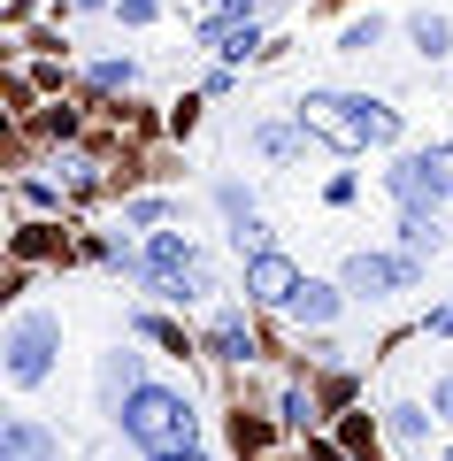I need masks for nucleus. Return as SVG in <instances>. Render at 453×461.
Returning a JSON list of instances; mask_svg holds the SVG:
<instances>
[{
    "label": "nucleus",
    "mask_w": 453,
    "mask_h": 461,
    "mask_svg": "<svg viewBox=\"0 0 453 461\" xmlns=\"http://www.w3.org/2000/svg\"><path fill=\"white\" fill-rule=\"evenodd\" d=\"M131 77H139V62H93V85H100V93H115V85H131Z\"/></svg>",
    "instance_id": "obj_17"
},
{
    "label": "nucleus",
    "mask_w": 453,
    "mask_h": 461,
    "mask_svg": "<svg viewBox=\"0 0 453 461\" xmlns=\"http://www.w3.org/2000/svg\"><path fill=\"white\" fill-rule=\"evenodd\" d=\"M54 346H62V323H54V315L23 308L16 323H8V384H16V393L47 384V369H54Z\"/></svg>",
    "instance_id": "obj_3"
},
{
    "label": "nucleus",
    "mask_w": 453,
    "mask_h": 461,
    "mask_svg": "<svg viewBox=\"0 0 453 461\" xmlns=\"http://www.w3.org/2000/svg\"><path fill=\"white\" fill-rule=\"evenodd\" d=\"M407 39H415V54H422V62H446V54H453V23H446V16H430V8H422V16L407 23Z\"/></svg>",
    "instance_id": "obj_10"
},
{
    "label": "nucleus",
    "mask_w": 453,
    "mask_h": 461,
    "mask_svg": "<svg viewBox=\"0 0 453 461\" xmlns=\"http://www.w3.org/2000/svg\"><path fill=\"white\" fill-rule=\"evenodd\" d=\"M430 330H453V300H446V308H430Z\"/></svg>",
    "instance_id": "obj_22"
},
{
    "label": "nucleus",
    "mask_w": 453,
    "mask_h": 461,
    "mask_svg": "<svg viewBox=\"0 0 453 461\" xmlns=\"http://www.w3.org/2000/svg\"><path fill=\"white\" fill-rule=\"evenodd\" d=\"M339 300H346V285H300L292 293V323H308V330H323V323H339Z\"/></svg>",
    "instance_id": "obj_9"
},
{
    "label": "nucleus",
    "mask_w": 453,
    "mask_h": 461,
    "mask_svg": "<svg viewBox=\"0 0 453 461\" xmlns=\"http://www.w3.org/2000/svg\"><path fill=\"white\" fill-rule=\"evenodd\" d=\"M385 430H392V446H407V454H422V438H430V415H422V408H407V400H400Z\"/></svg>",
    "instance_id": "obj_13"
},
{
    "label": "nucleus",
    "mask_w": 453,
    "mask_h": 461,
    "mask_svg": "<svg viewBox=\"0 0 453 461\" xmlns=\"http://www.w3.org/2000/svg\"><path fill=\"white\" fill-rule=\"evenodd\" d=\"M415 277H422L415 254H354L339 285H346L354 300H392V293H415Z\"/></svg>",
    "instance_id": "obj_4"
},
{
    "label": "nucleus",
    "mask_w": 453,
    "mask_h": 461,
    "mask_svg": "<svg viewBox=\"0 0 453 461\" xmlns=\"http://www.w3.org/2000/svg\"><path fill=\"white\" fill-rule=\"evenodd\" d=\"M115 423H123V438L139 446L146 461H154V454H185V446L200 438L193 400H185V393H162V384H139V393L123 400V415H115Z\"/></svg>",
    "instance_id": "obj_2"
},
{
    "label": "nucleus",
    "mask_w": 453,
    "mask_h": 461,
    "mask_svg": "<svg viewBox=\"0 0 453 461\" xmlns=\"http://www.w3.org/2000/svg\"><path fill=\"white\" fill-rule=\"evenodd\" d=\"M300 285H308V277H300V269H292V262H285L276 247L246 262V293H254L261 308H292V293H300Z\"/></svg>",
    "instance_id": "obj_5"
},
{
    "label": "nucleus",
    "mask_w": 453,
    "mask_h": 461,
    "mask_svg": "<svg viewBox=\"0 0 453 461\" xmlns=\"http://www.w3.org/2000/svg\"><path fill=\"white\" fill-rule=\"evenodd\" d=\"M385 185H392V200H400V208H438V177H430V162H422V154H400V162L385 169Z\"/></svg>",
    "instance_id": "obj_7"
},
{
    "label": "nucleus",
    "mask_w": 453,
    "mask_h": 461,
    "mask_svg": "<svg viewBox=\"0 0 453 461\" xmlns=\"http://www.w3.org/2000/svg\"><path fill=\"white\" fill-rule=\"evenodd\" d=\"M438 461H453V446H446V454H438Z\"/></svg>",
    "instance_id": "obj_25"
},
{
    "label": "nucleus",
    "mask_w": 453,
    "mask_h": 461,
    "mask_svg": "<svg viewBox=\"0 0 453 461\" xmlns=\"http://www.w3.org/2000/svg\"><path fill=\"white\" fill-rule=\"evenodd\" d=\"M254 147H261V154H292V147H300V123H261Z\"/></svg>",
    "instance_id": "obj_14"
},
{
    "label": "nucleus",
    "mask_w": 453,
    "mask_h": 461,
    "mask_svg": "<svg viewBox=\"0 0 453 461\" xmlns=\"http://www.w3.org/2000/svg\"><path fill=\"white\" fill-rule=\"evenodd\" d=\"M154 461H208V454H193V446H185V454H154Z\"/></svg>",
    "instance_id": "obj_23"
},
{
    "label": "nucleus",
    "mask_w": 453,
    "mask_h": 461,
    "mask_svg": "<svg viewBox=\"0 0 453 461\" xmlns=\"http://www.w3.org/2000/svg\"><path fill=\"white\" fill-rule=\"evenodd\" d=\"M162 215H169L162 200H131V208H123V223H139V230H154V223H162Z\"/></svg>",
    "instance_id": "obj_18"
},
{
    "label": "nucleus",
    "mask_w": 453,
    "mask_h": 461,
    "mask_svg": "<svg viewBox=\"0 0 453 461\" xmlns=\"http://www.w3.org/2000/svg\"><path fill=\"white\" fill-rule=\"evenodd\" d=\"M123 23H154V0H123Z\"/></svg>",
    "instance_id": "obj_21"
},
{
    "label": "nucleus",
    "mask_w": 453,
    "mask_h": 461,
    "mask_svg": "<svg viewBox=\"0 0 453 461\" xmlns=\"http://www.w3.org/2000/svg\"><path fill=\"white\" fill-rule=\"evenodd\" d=\"M422 162H430V177H438V193L453 200V139H438V147H422Z\"/></svg>",
    "instance_id": "obj_16"
},
{
    "label": "nucleus",
    "mask_w": 453,
    "mask_h": 461,
    "mask_svg": "<svg viewBox=\"0 0 453 461\" xmlns=\"http://www.w3.org/2000/svg\"><path fill=\"white\" fill-rule=\"evenodd\" d=\"M208 346H215V362H246V354H254V330H246V315H215Z\"/></svg>",
    "instance_id": "obj_11"
},
{
    "label": "nucleus",
    "mask_w": 453,
    "mask_h": 461,
    "mask_svg": "<svg viewBox=\"0 0 453 461\" xmlns=\"http://www.w3.org/2000/svg\"><path fill=\"white\" fill-rule=\"evenodd\" d=\"M139 330H146V339H162V346H177V354H185V330H177V323H162V315H146Z\"/></svg>",
    "instance_id": "obj_19"
},
{
    "label": "nucleus",
    "mask_w": 453,
    "mask_h": 461,
    "mask_svg": "<svg viewBox=\"0 0 453 461\" xmlns=\"http://www.w3.org/2000/svg\"><path fill=\"white\" fill-rule=\"evenodd\" d=\"M376 39H385V16H361V23H346V39H339V47H346V54H369Z\"/></svg>",
    "instance_id": "obj_15"
},
{
    "label": "nucleus",
    "mask_w": 453,
    "mask_h": 461,
    "mask_svg": "<svg viewBox=\"0 0 453 461\" xmlns=\"http://www.w3.org/2000/svg\"><path fill=\"white\" fill-rule=\"evenodd\" d=\"M139 384H146V362L131 354V346H115L108 362H100V408H108V415H123V400L139 393Z\"/></svg>",
    "instance_id": "obj_8"
},
{
    "label": "nucleus",
    "mask_w": 453,
    "mask_h": 461,
    "mask_svg": "<svg viewBox=\"0 0 453 461\" xmlns=\"http://www.w3.org/2000/svg\"><path fill=\"white\" fill-rule=\"evenodd\" d=\"M208 8H239V16H246V8H254V0H208Z\"/></svg>",
    "instance_id": "obj_24"
},
{
    "label": "nucleus",
    "mask_w": 453,
    "mask_h": 461,
    "mask_svg": "<svg viewBox=\"0 0 453 461\" xmlns=\"http://www.w3.org/2000/svg\"><path fill=\"white\" fill-rule=\"evenodd\" d=\"M430 415H446V423H453V369L430 384Z\"/></svg>",
    "instance_id": "obj_20"
},
{
    "label": "nucleus",
    "mask_w": 453,
    "mask_h": 461,
    "mask_svg": "<svg viewBox=\"0 0 453 461\" xmlns=\"http://www.w3.org/2000/svg\"><path fill=\"white\" fill-rule=\"evenodd\" d=\"M0 461H62V438H54L47 423H32V415H8V430H0Z\"/></svg>",
    "instance_id": "obj_6"
},
{
    "label": "nucleus",
    "mask_w": 453,
    "mask_h": 461,
    "mask_svg": "<svg viewBox=\"0 0 453 461\" xmlns=\"http://www.w3.org/2000/svg\"><path fill=\"white\" fill-rule=\"evenodd\" d=\"M400 254H415V262H422V254H438V215L430 208H407L400 215Z\"/></svg>",
    "instance_id": "obj_12"
},
{
    "label": "nucleus",
    "mask_w": 453,
    "mask_h": 461,
    "mask_svg": "<svg viewBox=\"0 0 453 461\" xmlns=\"http://www.w3.org/2000/svg\"><path fill=\"white\" fill-rule=\"evenodd\" d=\"M300 131H315L339 154H361V147H392L400 139V108L369 100V93H308L300 100Z\"/></svg>",
    "instance_id": "obj_1"
}]
</instances>
